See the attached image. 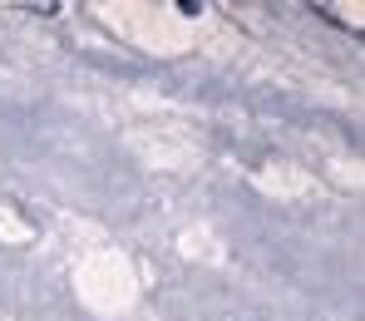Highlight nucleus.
I'll return each mask as SVG.
<instances>
[]
</instances>
